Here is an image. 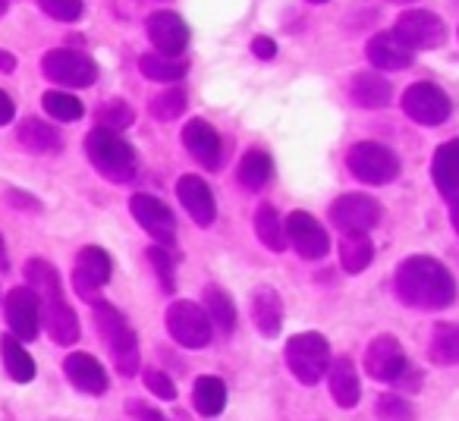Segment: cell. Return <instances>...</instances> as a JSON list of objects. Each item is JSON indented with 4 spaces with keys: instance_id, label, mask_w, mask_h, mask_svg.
Here are the masks:
<instances>
[{
    "instance_id": "obj_1",
    "label": "cell",
    "mask_w": 459,
    "mask_h": 421,
    "mask_svg": "<svg viewBox=\"0 0 459 421\" xmlns=\"http://www.w3.org/2000/svg\"><path fill=\"white\" fill-rule=\"evenodd\" d=\"M396 296L403 305L421 308V312H440L453 305L456 283L450 271L431 255H412L396 268Z\"/></svg>"
},
{
    "instance_id": "obj_2",
    "label": "cell",
    "mask_w": 459,
    "mask_h": 421,
    "mask_svg": "<svg viewBox=\"0 0 459 421\" xmlns=\"http://www.w3.org/2000/svg\"><path fill=\"white\" fill-rule=\"evenodd\" d=\"M85 151H89V160L95 164V170L110 183H129L135 176L133 145L120 133L91 129L89 139H85Z\"/></svg>"
},
{
    "instance_id": "obj_3",
    "label": "cell",
    "mask_w": 459,
    "mask_h": 421,
    "mask_svg": "<svg viewBox=\"0 0 459 421\" xmlns=\"http://www.w3.org/2000/svg\"><path fill=\"white\" fill-rule=\"evenodd\" d=\"M287 368L293 371V377L306 387H315L321 377L327 374V365H331V346L321 333H296L287 339Z\"/></svg>"
},
{
    "instance_id": "obj_4",
    "label": "cell",
    "mask_w": 459,
    "mask_h": 421,
    "mask_svg": "<svg viewBox=\"0 0 459 421\" xmlns=\"http://www.w3.org/2000/svg\"><path fill=\"white\" fill-rule=\"evenodd\" d=\"M346 167L356 179L368 185H387L400 176V158L381 142H359L346 154Z\"/></svg>"
},
{
    "instance_id": "obj_5",
    "label": "cell",
    "mask_w": 459,
    "mask_h": 421,
    "mask_svg": "<svg viewBox=\"0 0 459 421\" xmlns=\"http://www.w3.org/2000/svg\"><path fill=\"white\" fill-rule=\"evenodd\" d=\"M331 220L343 236H368L381 220V204L371 195H359V192H346L331 204Z\"/></svg>"
},
{
    "instance_id": "obj_6",
    "label": "cell",
    "mask_w": 459,
    "mask_h": 421,
    "mask_svg": "<svg viewBox=\"0 0 459 421\" xmlns=\"http://www.w3.org/2000/svg\"><path fill=\"white\" fill-rule=\"evenodd\" d=\"M41 73L51 82L66 85V89H85L98 79V64L91 57H85L82 51H70V47H57L48 51L41 60Z\"/></svg>"
},
{
    "instance_id": "obj_7",
    "label": "cell",
    "mask_w": 459,
    "mask_h": 421,
    "mask_svg": "<svg viewBox=\"0 0 459 421\" xmlns=\"http://www.w3.org/2000/svg\"><path fill=\"white\" fill-rule=\"evenodd\" d=\"M167 331H170V337L177 339L179 346H186V349H204V346L211 343V321L208 314L202 312V305H195V302H173L170 308H167Z\"/></svg>"
},
{
    "instance_id": "obj_8",
    "label": "cell",
    "mask_w": 459,
    "mask_h": 421,
    "mask_svg": "<svg viewBox=\"0 0 459 421\" xmlns=\"http://www.w3.org/2000/svg\"><path fill=\"white\" fill-rule=\"evenodd\" d=\"M394 39L400 41L406 51H434L446 41V29L428 10H409L396 20Z\"/></svg>"
},
{
    "instance_id": "obj_9",
    "label": "cell",
    "mask_w": 459,
    "mask_h": 421,
    "mask_svg": "<svg viewBox=\"0 0 459 421\" xmlns=\"http://www.w3.org/2000/svg\"><path fill=\"white\" fill-rule=\"evenodd\" d=\"M403 110L419 126H440L450 116V98L431 82H415L403 95Z\"/></svg>"
},
{
    "instance_id": "obj_10",
    "label": "cell",
    "mask_w": 459,
    "mask_h": 421,
    "mask_svg": "<svg viewBox=\"0 0 459 421\" xmlns=\"http://www.w3.org/2000/svg\"><path fill=\"white\" fill-rule=\"evenodd\" d=\"M110 274H114V262H110V255L104 249H98V245H85L82 252H79L76 258V271H73V283H76V293L82 296L85 302H91L95 305L98 299H101V287L110 280Z\"/></svg>"
},
{
    "instance_id": "obj_11",
    "label": "cell",
    "mask_w": 459,
    "mask_h": 421,
    "mask_svg": "<svg viewBox=\"0 0 459 421\" xmlns=\"http://www.w3.org/2000/svg\"><path fill=\"white\" fill-rule=\"evenodd\" d=\"M129 210H133V218L139 220V227L148 233V236H154L158 245L170 249L173 239H177V220H173L170 208H167L160 198L139 192V195L129 198Z\"/></svg>"
},
{
    "instance_id": "obj_12",
    "label": "cell",
    "mask_w": 459,
    "mask_h": 421,
    "mask_svg": "<svg viewBox=\"0 0 459 421\" xmlns=\"http://www.w3.org/2000/svg\"><path fill=\"white\" fill-rule=\"evenodd\" d=\"M283 236L290 239L296 252L308 262H318L331 252V239H327V230L318 224V220L308 214V210H293L283 224Z\"/></svg>"
},
{
    "instance_id": "obj_13",
    "label": "cell",
    "mask_w": 459,
    "mask_h": 421,
    "mask_svg": "<svg viewBox=\"0 0 459 421\" xmlns=\"http://www.w3.org/2000/svg\"><path fill=\"white\" fill-rule=\"evenodd\" d=\"M406 368H409L406 352H403L396 337H377V339H371V346L365 349V371H368L375 381L396 383Z\"/></svg>"
},
{
    "instance_id": "obj_14",
    "label": "cell",
    "mask_w": 459,
    "mask_h": 421,
    "mask_svg": "<svg viewBox=\"0 0 459 421\" xmlns=\"http://www.w3.org/2000/svg\"><path fill=\"white\" fill-rule=\"evenodd\" d=\"M7 321H10V333H13L20 343H29V339L39 337L41 331V305L35 299L32 289L16 287L10 289L7 296Z\"/></svg>"
},
{
    "instance_id": "obj_15",
    "label": "cell",
    "mask_w": 459,
    "mask_h": 421,
    "mask_svg": "<svg viewBox=\"0 0 459 421\" xmlns=\"http://www.w3.org/2000/svg\"><path fill=\"white\" fill-rule=\"evenodd\" d=\"M148 39L158 47L160 57L177 60L189 47V26L173 10H160V13L148 16Z\"/></svg>"
},
{
    "instance_id": "obj_16",
    "label": "cell",
    "mask_w": 459,
    "mask_h": 421,
    "mask_svg": "<svg viewBox=\"0 0 459 421\" xmlns=\"http://www.w3.org/2000/svg\"><path fill=\"white\" fill-rule=\"evenodd\" d=\"M177 195L183 202V208L189 210V218L195 220L198 227H211L217 218V204H214V195H211V185L204 183L202 176L189 173L177 183Z\"/></svg>"
},
{
    "instance_id": "obj_17",
    "label": "cell",
    "mask_w": 459,
    "mask_h": 421,
    "mask_svg": "<svg viewBox=\"0 0 459 421\" xmlns=\"http://www.w3.org/2000/svg\"><path fill=\"white\" fill-rule=\"evenodd\" d=\"M64 371L73 387L89 396H101L104 390H108V371H104V365L98 362L95 356H89V352H70L64 362Z\"/></svg>"
},
{
    "instance_id": "obj_18",
    "label": "cell",
    "mask_w": 459,
    "mask_h": 421,
    "mask_svg": "<svg viewBox=\"0 0 459 421\" xmlns=\"http://www.w3.org/2000/svg\"><path fill=\"white\" fill-rule=\"evenodd\" d=\"M183 145H186V151L202 167H208V170H214V167L221 164V135H217V129L211 126V123H204V120L186 123Z\"/></svg>"
},
{
    "instance_id": "obj_19",
    "label": "cell",
    "mask_w": 459,
    "mask_h": 421,
    "mask_svg": "<svg viewBox=\"0 0 459 421\" xmlns=\"http://www.w3.org/2000/svg\"><path fill=\"white\" fill-rule=\"evenodd\" d=\"M41 305V324H45L48 337L60 346H73L79 339V318L64 299L57 302H39Z\"/></svg>"
},
{
    "instance_id": "obj_20",
    "label": "cell",
    "mask_w": 459,
    "mask_h": 421,
    "mask_svg": "<svg viewBox=\"0 0 459 421\" xmlns=\"http://www.w3.org/2000/svg\"><path fill=\"white\" fill-rule=\"evenodd\" d=\"M327 381H331V396L340 408H352L362 396V387H359V371L352 365V358L340 356L337 362L327 365Z\"/></svg>"
},
{
    "instance_id": "obj_21",
    "label": "cell",
    "mask_w": 459,
    "mask_h": 421,
    "mask_svg": "<svg viewBox=\"0 0 459 421\" xmlns=\"http://www.w3.org/2000/svg\"><path fill=\"white\" fill-rule=\"evenodd\" d=\"M252 318L262 337H277L283 327V302L274 287H258L252 293Z\"/></svg>"
},
{
    "instance_id": "obj_22",
    "label": "cell",
    "mask_w": 459,
    "mask_h": 421,
    "mask_svg": "<svg viewBox=\"0 0 459 421\" xmlns=\"http://www.w3.org/2000/svg\"><path fill=\"white\" fill-rule=\"evenodd\" d=\"M368 60L377 70L396 73L412 64V51H406V47L394 39V32H377L375 39L368 41Z\"/></svg>"
},
{
    "instance_id": "obj_23",
    "label": "cell",
    "mask_w": 459,
    "mask_h": 421,
    "mask_svg": "<svg viewBox=\"0 0 459 421\" xmlns=\"http://www.w3.org/2000/svg\"><path fill=\"white\" fill-rule=\"evenodd\" d=\"M26 289H32L39 302H57L64 299V287H60V274L51 262L45 258H29L26 262Z\"/></svg>"
},
{
    "instance_id": "obj_24",
    "label": "cell",
    "mask_w": 459,
    "mask_h": 421,
    "mask_svg": "<svg viewBox=\"0 0 459 421\" xmlns=\"http://www.w3.org/2000/svg\"><path fill=\"white\" fill-rule=\"evenodd\" d=\"M459 148L456 142H444V145L437 148V154H434L431 160V176H434V185L440 189V195L446 198V202H456V176H459Z\"/></svg>"
},
{
    "instance_id": "obj_25",
    "label": "cell",
    "mask_w": 459,
    "mask_h": 421,
    "mask_svg": "<svg viewBox=\"0 0 459 421\" xmlns=\"http://www.w3.org/2000/svg\"><path fill=\"white\" fill-rule=\"evenodd\" d=\"M350 95L359 107L377 110V107H387L390 98H394V89H390V82L381 73H359L350 85Z\"/></svg>"
},
{
    "instance_id": "obj_26",
    "label": "cell",
    "mask_w": 459,
    "mask_h": 421,
    "mask_svg": "<svg viewBox=\"0 0 459 421\" xmlns=\"http://www.w3.org/2000/svg\"><path fill=\"white\" fill-rule=\"evenodd\" d=\"M16 139H20V145L26 148V151H35V154H54L64 148V139H60L57 129L35 120V116H26V120L20 123Z\"/></svg>"
},
{
    "instance_id": "obj_27",
    "label": "cell",
    "mask_w": 459,
    "mask_h": 421,
    "mask_svg": "<svg viewBox=\"0 0 459 421\" xmlns=\"http://www.w3.org/2000/svg\"><path fill=\"white\" fill-rule=\"evenodd\" d=\"M0 356H4V368H7V374L13 377L16 383L35 381V374H39V368H35V358L29 356L26 346H22L16 337H10V333H4V337H0Z\"/></svg>"
},
{
    "instance_id": "obj_28",
    "label": "cell",
    "mask_w": 459,
    "mask_h": 421,
    "mask_svg": "<svg viewBox=\"0 0 459 421\" xmlns=\"http://www.w3.org/2000/svg\"><path fill=\"white\" fill-rule=\"evenodd\" d=\"M192 406H195V412L204 415V418L221 415L223 406H227V383L211 374L198 377L195 387H192Z\"/></svg>"
},
{
    "instance_id": "obj_29",
    "label": "cell",
    "mask_w": 459,
    "mask_h": 421,
    "mask_svg": "<svg viewBox=\"0 0 459 421\" xmlns=\"http://www.w3.org/2000/svg\"><path fill=\"white\" fill-rule=\"evenodd\" d=\"M202 312L208 314L211 331L223 333V337H230L233 327H237V308H233L230 296L223 293L221 287H204V308Z\"/></svg>"
},
{
    "instance_id": "obj_30",
    "label": "cell",
    "mask_w": 459,
    "mask_h": 421,
    "mask_svg": "<svg viewBox=\"0 0 459 421\" xmlns=\"http://www.w3.org/2000/svg\"><path fill=\"white\" fill-rule=\"evenodd\" d=\"M237 176L246 189H252V192L264 189V185L271 183V176H274V160H271V154L262 151V148H252V151H246L243 160H239Z\"/></svg>"
},
{
    "instance_id": "obj_31",
    "label": "cell",
    "mask_w": 459,
    "mask_h": 421,
    "mask_svg": "<svg viewBox=\"0 0 459 421\" xmlns=\"http://www.w3.org/2000/svg\"><path fill=\"white\" fill-rule=\"evenodd\" d=\"M110 356H114V365L123 377H133L139 371V337H135L133 327H123L114 339L108 343Z\"/></svg>"
},
{
    "instance_id": "obj_32",
    "label": "cell",
    "mask_w": 459,
    "mask_h": 421,
    "mask_svg": "<svg viewBox=\"0 0 459 421\" xmlns=\"http://www.w3.org/2000/svg\"><path fill=\"white\" fill-rule=\"evenodd\" d=\"M255 236L262 239V245H268L271 252L287 249V236H283V218L277 214L271 204H262L255 210Z\"/></svg>"
},
{
    "instance_id": "obj_33",
    "label": "cell",
    "mask_w": 459,
    "mask_h": 421,
    "mask_svg": "<svg viewBox=\"0 0 459 421\" xmlns=\"http://www.w3.org/2000/svg\"><path fill=\"white\" fill-rule=\"evenodd\" d=\"M428 358H431L434 365H444V368L456 365V358H459L456 327H453V324H437V327H434V331H431V346H428Z\"/></svg>"
},
{
    "instance_id": "obj_34",
    "label": "cell",
    "mask_w": 459,
    "mask_h": 421,
    "mask_svg": "<svg viewBox=\"0 0 459 421\" xmlns=\"http://www.w3.org/2000/svg\"><path fill=\"white\" fill-rule=\"evenodd\" d=\"M139 70L152 82H179L186 76V64L173 57H160V54H142Z\"/></svg>"
},
{
    "instance_id": "obj_35",
    "label": "cell",
    "mask_w": 459,
    "mask_h": 421,
    "mask_svg": "<svg viewBox=\"0 0 459 421\" xmlns=\"http://www.w3.org/2000/svg\"><path fill=\"white\" fill-rule=\"evenodd\" d=\"M371 258H375V249H371L368 236H346L340 245V264L346 274H362L371 264Z\"/></svg>"
},
{
    "instance_id": "obj_36",
    "label": "cell",
    "mask_w": 459,
    "mask_h": 421,
    "mask_svg": "<svg viewBox=\"0 0 459 421\" xmlns=\"http://www.w3.org/2000/svg\"><path fill=\"white\" fill-rule=\"evenodd\" d=\"M41 104H45V114L54 116V120H60V123H73V120L82 116V104H79V98L66 95V91H45Z\"/></svg>"
},
{
    "instance_id": "obj_37",
    "label": "cell",
    "mask_w": 459,
    "mask_h": 421,
    "mask_svg": "<svg viewBox=\"0 0 459 421\" xmlns=\"http://www.w3.org/2000/svg\"><path fill=\"white\" fill-rule=\"evenodd\" d=\"M95 120H98V129H108V133H123L126 126H133L135 114L129 104L123 101H108L95 110Z\"/></svg>"
},
{
    "instance_id": "obj_38",
    "label": "cell",
    "mask_w": 459,
    "mask_h": 421,
    "mask_svg": "<svg viewBox=\"0 0 459 421\" xmlns=\"http://www.w3.org/2000/svg\"><path fill=\"white\" fill-rule=\"evenodd\" d=\"M148 110H152L154 120H164V123L179 120V116L186 114V95L179 89H170V91H164V95H154L152 104H148Z\"/></svg>"
},
{
    "instance_id": "obj_39",
    "label": "cell",
    "mask_w": 459,
    "mask_h": 421,
    "mask_svg": "<svg viewBox=\"0 0 459 421\" xmlns=\"http://www.w3.org/2000/svg\"><path fill=\"white\" fill-rule=\"evenodd\" d=\"M375 415L377 421H415V408L409 400L396 393H387V396H377L375 402Z\"/></svg>"
},
{
    "instance_id": "obj_40",
    "label": "cell",
    "mask_w": 459,
    "mask_h": 421,
    "mask_svg": "<svg viewBox=\"0 0 459 421\" xmlns=\"http://www.w3.org/2000/svg\"><path fill=\"white\" fill-rule=\"evenodd\" d=\"M148 262H152V268H154V274H158V280L164 283V289L167 293H173V258H170V252L164 249V245H152L148 249Z\"/></svg>"
},
{
    "instance_id": "obj_41",
    "label": "cell",
    "mask_w": 459,
    "mask_h": 421,
    "mask_svg": "<svg viewBox=\"0 0 459 421\" xmlns=\"http://www.w3.org/2000/svg\"><path fill=\"white\" fill-rule=\"evenodd\" d=\"M39 7L60 22H76L82 16V0H39Z\"/></svg>"
},
{
    "instance_id": "obj_42",
    "label": "cell",
    "mask_w": 459,
    "mask_h": 421,
    "mask_svg": "<svg viewBox=\"0 0 459 421\" xmlns=\"http://www.w3.org/2000/svg\"><path fill=\"white\" fill-rule=\"evenodd\" d=\"M142 381H145V387L152 390L154 396H160L164 402L177 400V387H173V381L160 368H145L142 371Z\"/></svg>"
},
{
    "instance_id": "obj_43",
    "label": "cell",
    "mask_w": 459,
    "mask_h": 421,
    "mask_svg": "<svg viewBox=\"0 0 459 421\" xmlns=\"http://www.w3.org/2000/svg\"><path fill=\"white\" fill-rule=\"evenodd\" d=\"M126 412L133 415L135 421H167L164 415H160L158 408L148 406V402H135V400H129V402H126Z\"/></svg>"
},
{
    "instance_id": "obj_44",
    "label": "cell",
    "mask_w": 459,
    "mask_h": 421,
    "mask_svg": "<svg viewBox=\"0 0 459 421\" xmlns=\"http://www.w3.org/2000/svg\"><path fill=\"white\" fill-rule=\"evenodd\" d=\"M252 54H255V57H262V60H271L277 54V45L271 39H264V35H258V39L252 41Z\"/></svg>"
},
{
    "instance_id": "obj_45",
    "label": "cell",
    "mask_w": 459,
    "mask_h": 421,
    "mask_svg": "<svg viewBox=\"0 0 459 421\" xmlns=\"http://www.w3.org/2000/svg\"><path fill=\"white\" fill-rule=\"evenodd\" d=\"M16 107H13V98L7 95V91L0 89V126H7L10 120H13Z\"/></svg>"
},
{
    "instance_id": "obj_46",
    "label": "cell",
    "mask_w": 459,
    "mask_h": 421,
    "mask_svg": "<svg viewBox=\"0 0 459 421\" xmlns=\"http://www.w3.org/2000/svg\"><path fill=\"white\" fill-rule=\"evenodd\" d=\"M16 70V57L10 51H0V73H13Z\"/></svg>"
},
{
    "instance_id": "obj_47",
    "label": "cell",
    "mask_w": 459,
    "mask_h": 421,
    "mask_svg": "<svg viewBox=\"0 0 459 421\" xmlns=\"http://www.w3.org/2000/svg\"><path fill=\"white\" fill-rule=\"evenodd\" d=\"M7 268V249H4V236H0V271Z\"/></svg>"
},
{
    "instance_id": "obj_48",
    "label": "cell",
    "mask_w": 459,
    "mask_h": 421,
    "mask_svg": "<svg viewBox=\"0 0 459 421\" xmlns=\"http://www.w3.org/2000/svg\"><path fill=\"white\" fill-rule=\"evenodd\" d=\"M7 7H10V0H0V16L7 13Z\"/></svg>"
},
{
    "instance_id": "obj_49",
    "label": "cell",
    "mask_w": 459,
    "mask_h": 421,
    "mask_svg": "<svg viewBox=\"0 0 459 421\" xmlns=\"http://www.w3.org/2000/svg\"><path fill=\"white\" fill-rule=\"evenodd\" d=\"M387 4H400V7H406V4H415V0H387Z\"/></svg>"
},
{
    "instance_id": "obj_50",
    "label": "cell",
    "mask_w": 459,
    "mask_h": 421,
    "mask_svg": "<svg viewBox=\"0 0 459 421\" xmlns=\"http://www.w3.org/2000/svg\"><path fill=\"white\" fill-rule=\"evenodd\" d=\"M308 4H327V0H308Z\"/></svg>"
}]
</instances>
